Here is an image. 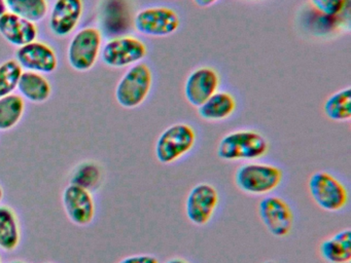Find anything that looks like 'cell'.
<instances>
[{
    "label": "cell",
    "instance_id": "e0dca14e",
    "mask_svg": "<svg viewBox=\"0 0 351 263\" xmlns=\"http://www.w3.org/2000/svg\"><path fill=\"white\" fill-rule=\"evenodd\" d=\"M17 90L24 100L32 103H44L52 95V86L44 74L23 71Z\"/></svg>",
    "mask_w": 351,
    "mask_h": 263
},
{
    "label": "cell",
    "instance_id": "d4e9b609",
    "mask_svg": "<svg viewBox=\"0 0 351 263\" xmlns=\"http://www.w3.org/2000/svg\"><path fill=\"white\" fill-rule=\"evenodd\" d=\"M348 0H310L316 12L326 18H336L346 8Z\"/></svg>",
    "mask_w": 351,
    "mask_h": 263
},
{
    "label": "cell",
    "instance_id": "603a6c76",
    "mask_svg": "<svg viewBox=\"0 0 351 263\" xmlns=\"http://www.w3.org/2000/svg\"><path fill=\"white\" fill-rule=\"evenodd\" d=\"M8 12L17 14L30 22L44 20L49 12L47 0H5Z\"/></svg>",
    "mask_w": 351,
    "mask_h": 263
},
{
    "label": "cell",
    "instance_id": "d6a6232c",
    "mask_svg": "<svg viewBox=\"0 0 351 263\" xmlns=\"http://www.w3.org/2000/svg\"><path fill=\"white\" fill-rule=\"evenodd\" d=\"M0 263H3V259H1V257H0Z\"/></svg>",
    "mask_w": 351,
    "mask_h": 263
},
{
    "label": "cell",
    "instance_id": "83f0119b",
    "mask_svg": "<svg viewBox=\"0 0 351 263\" xmlns=\"http://www.w3.org/2000/svg\"><path fill=\"white\" fill-rule=\"evenodd\" d=\"M165 263H190L186 259L182 258V257H172L168 259Z\"/></svg>",
    "mask_w": 351,
    "mask_h": 263
},
{
    "label": "cell",
    "instance_id": "1f68e13d",
    "mask_svg": "<svg viewBox=\"0 0 351 263\" xmlns=\"http://www.w3.org/2000/svg\"><path fill=\"white\" fill-rule=\"evenodd\" d=\"M263 263H277V262H275V261H272V260H268V261H265V262H263Z\"/></svg>",
    "mask_w": 351,
    "mask_h": 263
},
{
    "label": "cell",
    "instance_id": "3957f363",
    "mask_svg": "<svg viewBox=\"0 0 351 263\" xmlns=\"http://www.w3.org/2000/svg\"><path fill=\"white\" fill-rule=\"evenodd\" d=\"M308 190L314 203L330 213L342 211L348 203V189L344 183L326 171H317L310 176Z\"/></svg>",
    "mask_w": 351,
    "mask_h": 263
},
{
    "label": "cell",
    "instance_id": "5b68a950",
    "mask_svg": "<svg viewBox=\"0 0 351 263\" xmlns=\"http://www.w3.org/2000/svg\"><path fill=\"white\" fill-rule=\"evenodd\" d=\"M196 139L194 127L188 123H174L160 134L155 145L156 158L161 164H173L194 148Z\"/></svg>",
    "mask_w": 351,
    "mask_h": 263
},
{
    "label": "cell",
    "instance_id": "d6986e66",
    "mask_svg": "<svg viewBox=\"0 0 351 263\" xmlns=\"http://www.w3.org/2000/svg\"><path fill=\"white\" fill-rule=\"evenodd\" d=\"M21 242L19 218L13 208L0 205V249L12 252Z\"/></svg>",
    "mask_w": 351,
    "mask_h": 263
},
{
    "label": "cell",
    "instance_id": "8fae6325",
    "mask_svg": "<svg viewBox=\"0 0 351 263\" xmlns=\"http://www.w3.org/2000/svg\"><path fill=\"white\" fill-rule=\"evenodd\" d=\"M15 60L23 71L50 74L58 68L56 51L44 41H32L18 47Z\"/></svg>",
    "mask_w": 351,
    "mask_h": 263
},
{
    "label": "cell",
    "instance_id": "836d02e7",
    "mask_svg": "<svg viewBox=\"0 0 351 263\" xmlns=\"http://www.w3.org/2000/svg\"><path fill=\"white\" fill-rule=\"evenodd\" d=\"M46 263H51V262H46Z\"/></svg>",
    "mask_w": 351,
    "mask_h": 263
},
{
    "label": "cell",
    "instance_id": "ffe728a7",
    "mask_svg": "<svg viewBox=\"0 0 351 263\" xmlns=\"http://www.w3.org/2000/svg\"><path fill=\"white\" fill-rule=\"evenodd\" d=\"M25 112V100L20 95L13 94L0 98V131L15 127Z\"/></svg>",
    "mask_w": 351,
    "mask_h": 263
},
{
    "label": "cell",
    "instance_id": "484cf974",
    "mask_svg": "<svg viewBox=\"0 0 351 263\" xmlns=\"http://www.w3.org/2000/svg\"><path fill=\"white\" fill-rule=\"evenodd\" d=\"M118 263H160V261L152 254H135L125 257Z\"/></svg>",
    "mask_w": 351,
    "mask_h": 263
},
{
    "label": "cell",
    "instance_id": "8992f818",
    "mask_svg": "<svg viewBox=\"0 0 351 263\" xmlns=\"http://www.w3.org/2000/svg\"><path fill=\"white\" fill-rule=\"evenodd\" d=\"M102 47V34L96 27L77 31L69 41L67 61L75 71L86 72L95 66Z\"/></svg>",
    "mask_w": 351,
    "mask_h": 263
},
{
    "label": "cell",
    "instance_id": "5bb4252c",
    "mask_svg": "<svg viewBox=\"0 0 351 263\" xmlns=\"http://www.w3.org/2000/svg\"><path fill=\"white\" fill-rule=\"evenodd\" d=\"M219 74L209 67H200L191 72L184 84V97L189 104L198 108L207 99L217 92Z\"/></svg>",
    "mask_w": 351,
    "mask_h": 263
},
{
    "label": "cell",
    "instance_id": "cb8c5ba5",
    "mask_svg": "<svg viewBox=\"0 0 351 263\" xmlns=\"http://www.w3.org/2000/svg\"><path fill=\"white\" fill-rule=\"evenodd\" d=\"M23 69L16 60L0 64V98L13 94L18 88Z\"/></svg>",
    "mask_w": 351,
    "mask_h": 263
},
{
    "label": "cell",
    "instance_id": "9c48e42d",
    "mask_svg": "<svg viewBox=\"0 0 351 263\" xmlns=\"http://www.w3.org/2000/svg\"><path fill=\"white\" fill-rule=\"evenodd\" d=\"M180 25V16L176 10L166 6L143 8L134 18L135 29L145 36H169L176 32Z\"/></svg>",
    "mask_w": 351,
    "mask_h": 263
},
{
    "label": "cell",
    "instance_id": "4dcf8cb0",
    "mask_svg": "<svg viewBox=\"0 0 351 263\" xmlns=\"http://www.w3.org/2000/svg\"><path fill=\"white\" fill-rule=\"evenodd\" d=\"M9 263H26V262H24V261H21V260H14V261H11V262H9Z\"/></svg>",
    "mask_w": 351,
    "mask_h": 263
},
{
    "label": "cell",
    "instance_id": "f546056e",
    "mask_svg": "<svg viewBox=\"0 0 351 263\" xmlns=\"http://www.w3.org/2000/svg\"><path fill=\"white\" fill-rule=\"evenodd\" d=\"M3 197H5V191H3V186L0 185V203L3 201Z\"/></svg>",
    "mask_w": 351,
    "mask_h": 263
},
{
    "label": "cell",
    "instance_id": "ba28073f",
    "mask_svg": "<svg viewBox=\"0 0 351 263\" xmlns=\"http://www.w3.org/2000/svg\"><path fill=\"white\" fill-rule=\"evenodd\" d=\"M219 203L217 189L210 183H198L189 191L184 212L191 223L196 226L208 224Z\"/></svg>",
    "mask_w": 351,
    "mask_h": 263
},
{
    "label": "cell",
    "instance_id": "30bf717a",
    "mask_svg": "<svg viewBox=\"0 0 351 263\" xmlns=\"http://www.w3.org/2000/svg\"><path fill=\"white\" fill-rule=\"evenodd\" d=\"M258 216L266 229L275 238H285L293 227V209L282 197L268 195L258 203Z\"/></svg>",
    "mask_w": 351,
    "mask_h": 263
},
{
    "label": "cell",
    "instance_id": "44dd1931",
    "mask_svg": "<svg viewBox=\"0 0 351 263\" xmlns=\"http://www.w3.org/2000/svg\"><path fill=\"white\" fill-rule=\"evenodd\" d=\"M324 112L330 121L339 123L350 121L351 88H342L330 95L324 102Z\"/></svg>",
    "mask_w": 351,
    "mask_h": 263
},
{
    "label": "cell",
    "instance_id": "ac0fdd59",
    "mask_svg": "<svg viewBox=\"0 0 351 263\" xmlns=\"http://www.w3.org/2000/svg\"><path fill=\"white\" fill-rule=\"evenodd\" d=\"M197 109L199 116L204 121H225L235 112L236 101L229 92H217Z\"/></svg>",
    "mask_w": 351,
    "mask_h": 263
},
{
    "label": "cell",
    "instance_id": "52a82bcc",
    "mask_svg": "<svg viewBox=\"0 0 351 263\" xmlns=\"http://www.w3.org/2000/svg\"><path fill=\"white\" fill-rule=\"evenodd\" d=\"M147 45L133 36H118L102 45L100 57L108 67L125 68L141 63L147 55Z\"/></svg>",
    "mask_w": 351,
    "mask_h": 263
},
{
    "label": "cell",
    "instance_id": "4fadbf2b",
    "mask_svg": "<svg viewBox=\"0 0 351 263\" xmlns=\"http://www.w3.org/2000/svg\"><path fill=\"white\" fill-rule=\"evenodd\" d=\"M83 14V0H55L49 18V26L53 34L58 37L69 36L77 29Z\"/></svg>",
    "mask_w": 351,
    "mask_h": 263
},
{
    "label": "cell",
    "instance_id": "277c9868",
    "mask_svg": "<svg viewBox=\"0 0 351 263\" xmlns=\"http://www.w3.org/2000/svg\"><path fill=\"white\" fill-rule=\"evenodd\" d=\"M153 86V73L145 63L131 66L117 84V102L125 109H134L141 106L151 92Z\"/></svg>",
    "mask_w": 351,
    "mask_h": 263
},
{
    "label": "cell",
    "instance_id": "6da1fadb",
    "mask_svg": "<svg viewBox=\"0 0 351 263\" xmlns=\"http://www.w3.org/2000/svg\"><path fill=\"white\" fill-rule=\"evenodd\" d=\"M268 149V141L262 134L252 129H238L219 140L217 154L226 162H254L266 155Z\"/></svg>",
    "mask_w": 351,
    "mask_h": 263
},
{
    "label": "cell",
    "instance_id": "4316f807",
    "mask_svg": "<svg viewBox=\"0 0 351 263\" xmlns=\"http://www.w3.org/2000/svg\"><path fill=\"white\" fill-rule=\"evenodd\" d=\"M217 0H194L195 3L199 6V8H208V6L213 5L217 2Z\"/></svg>",
    "mask_w": 351,
    "mask_h": 263
},
{
    "label": "cell",
    "instance_id": "7402d4cb",
    "mask_svg": "<svg viewBox=\"0 0 351 263\" xmlns=\"http://www.w3.org/2000/svg\"><path fill=\"white\" fill-rule=\"evenodd\" d=\"M104 180V171L94 162H83L75 166L71 173V184L77 185L87 190H95Z\"/></svg>",
    "mask_w": 351,
    "mask_h": 263
},
{
    "label": "cell",
    "instance_id": "7c38bea8",
    "mask_svg": "<svg viewBox=\"0 0 351 263\" xmlns=\"http://www.w3.org/2000/svg\"><path fill=\"white\" fill-rule=\"evenodd\" d=\"M62 203L67 217L75 225L87 226L93 222L96 207L91 191L69 184L63 190Z\"/></svg>",
    "mask_w": 351,
    "mask_h": 263
},
{
    "label": "cell",
    "instance_id": "2e32d148",
    "mask_svg": "<svg viewBox=\"0 0 351 263\" xmlns=\"http://www.w3.org/2000/svg\"><path fill=\"white\" fill-rule=\"evenodd\" d=\"M320 257L326 263H349L351 261L350 228L340 230L320 242Z\"/></svg>",
    "mask_w": 351,
    "mask_h": 263
},
{
    "label": "cell",
    "instance_id": "7a4b0ae2",
    "mask_svg": "<svg viewBox=\"0 0 351 263\" xmlns=\"http://www.w3.org/2000/svg\"><path fill=\"white\" fill-rule=\"evenodd\" d=\"M234 180L238 189L246 195H267L280 186L283 171L275 164L250 162L236 170Z\"/></svg>",
    "mask_w": 351,
    "mask_h": 263
},
{
    "label": "cell",
    "instance_id": "f1b7e54d",
    "mask_svg": "<svg viewBox=\"0 0 351 263\" xmlns=\"http://www.w3.org/2000/svg\"><path fill=\"white\" fill-rule=\"evenodd\" d=\"M5 12H8L5 0H0V16H3Z\"/></svg>",
    "mask_w": 351,
    "mask_h": 263
},
{
    "label": "cell",
    "instance_id": "9a60e30c",
    "mask_svg": "<svg viewBox=\"0 0 351 263\" xmlns=\"http://www.w3.org/2000/svg\"><path fill=\"white\" fill-rule=\"evenodd\" d=\"M0 35L8 42L20 47L36 41L38 29L36 23L5 12L3 16H0Z\"/></svg>",
    "mask_w": 351,
    "mask_h": 263
}]
</instances>
